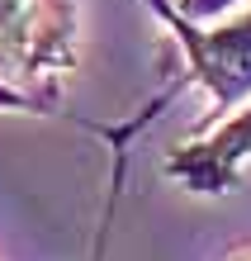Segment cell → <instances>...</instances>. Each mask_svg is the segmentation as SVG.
Segmentation results:
<instances>
[{"label": "cell", "instance_id": "1", "mask_svg": "<svg viewBox=\"0 0 251 261\" xmlns=\"http://www.w3.org/2000/svg\"><path fill=\"white\" fill-rule=\"evenodd\" d=\"M71 67V14L57 0H0V71L34 76Z\"/></svg>", "mask_w": 251, "mask_h": 261}, {"label": "cell", "instance_id": "2", "mask_svg": "<svg viewBox=\"0 0 251 261\" xmlns=\"http://www.w3.org/2000/svg\"><path fill=\"white\" fill-rule=\"evenodd\" d=\"M190 53L194 81L209 90L218 105L251 100V5L218 24H171Z\"/></svg>", "mask_w": 251, "mask_h": 261}, {"label": "cell", "instance_id": "3", "mask_svg": "<svg viewBox=\"0 0 251 261\" xmlns=\"http://www.w3.org/2000/svg\"><path fill=\"white\" fill-rule=\"evenodd\" d=\"M246 157H251V105L237 119H228L213 138L176 147L166 157V166H171V176H180L185 186H194V190H223Z\"/></svg>", "mask_w": 251, "mask_h": 261}, {"label": "cell", "instance_id": "4", "mask_svg": "<svg viewBox=\"0 0 251 261\" xmlns=\"http://www.w3.org/2000/svg\"><path fill=\"white\" fill-rule=\"evenodd\" d=\"M242 5H251V0H161V10H166L171 24H199V29L237 14Z\"/></svg>", "mask_w": 251, "mask_h": 261}, {"label": "cell", "instance_id": "5", "mask_svg": "<svg viewBox=\"0 0 251 261\" xmlns=\"http://www.w3.org/2000/svg\"><path fill=\"white\" fill-rule=\"evenodd\" d=\"M237 261H251V252H246V256H237Z\"/></svg>", "mask_w": 251, "mask_h": 261}]
</instances>
